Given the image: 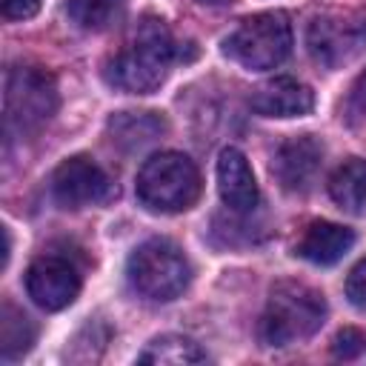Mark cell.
Instances as JSON below:
<instances>
[{
  "mask_svg": "<svg viewBox=\"0 0 366 366\" xmlns=\"http://www.w3.org/2000/svg\"><path fill=\"white\" fill-rule=\"evenodd\" d=\"M109 132L120 149L134 152L154 143L166 132V120L157 112H120L109 120Z\"/></svg>",
  "mask_w": 366,
  "mask_h": 366,
  "instance_id": "9a60e30c",
  "label": "cell"
},
{
  "mask_svg": "<svg viewBox=\"0 0 366 366\" xmlns=\"http://www.w3.org/2000/svg\"><path fill=\"white\" fill-rule=\"evenodd\" d=\"M306 46L320 66L337 69L366 46V20L352 14H320L309 23Z\"/></svg>",
  "mask_w": 366,
  "mask_h": 366,
  "instance_id": "ba28073f",
  "label": "cell"
},
{
  "mask_svg": "<svg viewBox=\"0 0 366 366\" xmlns=\"http://www.w3.org/2000/svg\"><path fill=\"white\" fill-rule=\"evenodd\" d=\"M346 297L357 312H366V257L355 263V269L346 277Z\"/></svg>",
  "mask_w": 366,
  "mask_h": 366,
  "instance_id": "ffe728a7",
  "label": "cell"
},
{
  "mask_svg": "<svg viewBox=\"0 0 366 366\" xmlns=\"http://www.w3.org/2000/svg\"><path fill=\"white\" fill-rule=\"evenodd\" d=\"M223 54L249 71L277 69L292 54V23L283 11H260L243 17L223 40Z\"/></svg>",
  "mask_w": 366,
  "mask_h": 366,
  "instance_id": "5b68a950",
  "label": "cell"
},
{
  "mask_svg": "<svg viewBox=\"0 0 366 366\" xmlns=\"http://www.w3.org/2000/svg\"><path fill=\"white\" fill-rule=\"evenodd\" d=\"M40 6H43V0H0L6 20H29L40 11Z\"/></svg>",
  "mask_w": 366,
  "mask_h": 366,
  "instance_id": "44dd1931",
  "label": "cell"
},
{
  "mask_svg": "<svg viewBox=\"0 0 366 366\" xmlns=\"http://www.w3.org/2000/svg\"><path fill=\"white\" fill-rule=\"evenodd\" d=\"M352 97H355V103L366 112V71H363V74H360V80L355 83V94H352Z\"/></svg>",
  "mask_w": 366,
  "mask_h": 366,
  "instance_id": "7402d4cb",
  "label": "cell"
},
{
  "mask_svg": "<svg viewBox=\"0 0 366 366\" xmlns=\"http://www.w3.org/2000/svg\"><path fill=\"white\" fill-rule=\"evenodd\" d=\"M140 363H157V366H189V363H203L206 352L183 335H160L154 337L140 355Z\"/></svg>",
  "mask_w": 366,
  "mask_h": 366,
  "instance_id": "2e32d148",
  "label": "cell"
},
{
  "mask_svg": "<svg viewBox=\"0 0 366 366\" xmlns=\"http://www.w3.org/2000/svg\"><path fill=\"white\" fill-rule=\"evenodd\" d=\"M134 192L149 212L177 214L197 203L200 172L180 152H157L149 160H143L134 180Z\"/></svg>",
  "mask_w": 366,
  "mask_h": 366,
  "instance_id": "3957f363",
  "label": "cell"
},
{
  "mask_svg": "<svg viewBox=\"0 0 366 366\" xmlns=\"http://www.w3.org/2000/svg\"><path fill=\"white\" fill-rule=\"evenodd\" d=\"M200 3H226V0H200Z\"/></svg>",
  "mask_w": 366,
  "mask_h": 366,
  "instance_id": "603a6c76",
  "label": "cell"
},
{
  "mask_svg": "<svg viewBox=\"0 0 366 366\" xmlns=\"http://www.w3.org/2000/svg\"><path fill=\"white\" fill-rule=\"evenodd\" d=\"M320 166H323V143L315 134H297L283 140L272 157L274 180L292 194L309 192Z\"/></svg>",
  "mask_w": 366,
  "mask_h": 366,
  "instance_id": "30bf717a",
  "label": "cell"
},
{
  "mask_svg": "<svg viewBox=\"0 0 366 366\" xmlns=\"http://www.w3.org/2000/svg\"><path fill=\"white\" fill-rule=\"evenodd\" d=\"M126 277L140 297L154 303H169L186 292L192 280V263L172 240L152 237L129 254Z\"/></svg>",
  "mask_w": 366,
  "mask_h": 366,
  "instance_id": "277c9868",
  "label": "cell"
},
{
  "mask_svg": "<svg viewBox=\"0 0 366 366\" xmlns=\"http://www.w3.org/2000/svg\"><path fill=\"white\" fill-rule=\"evenodd\" d=\"M217 192H220V200L237 214L254 212V206L260 200L254 172H252L246 154L234 146H226L217 157Z\"/></svg>",
  "mask_w": 366,
  "mask_h": 366,
  "instance_id": "7c38bea8",
  "label": "cell"
},
{
  "mask_svg": "<svg viewBox=\"0 0 366 366\" xmlns=\"http://www.w3.org/2000/svg\"><path fill=\"white\" fill-rule=\"evenodd\" d=\"M249 106L260 117H303L315 109V92L295 77H272L252 92Z\"/></svg>",
  "mask_w": 366,
  "mask_h": 366,
  "instance_id": "8fae6325",
  "label": "cell"
},
{
  "mask_svg": "<svg viewBox=\"0 0 366 366\" xmlns=\"http://www.w3.org/2000/svg\"><path fill=\"white\" fill-rule=\"evenodd\" d=\"M66 11L83 31H106L123 17L126 0H66Z\"/></svg>",
  "mask_w": 366,
  "mask_h": 366,
  "instance_id": "ac0fdd59",
  "label": "cell"
},
{
  "mask_svg": "<svg viewBox=\"0 0 366 366\" xmlns=\"http://www.w3.org/2000/svg\"><path fill=\"white\" fill-rule=\"evenodd\" d=\"M180 46L160 17H143L123 51L106 63V80L129 94H152L163 86Z\"/></svg>",
  "mask_w": 366,
  "mask_h": 366,
  "instance_id": "6da1fadb",
  "label": "cell"
},
{
  "mask_svg": "<svg viewBox=\"0 0 366 366\" xmlns=\"http://www.w3.org/2000/svg\"><path fill=\"white\" fill-rule=\"evenodd\" d=\"M363 349H366V335H363L360 329H355V326L340 329V332L335 335V340H332V352H335V357H343V360L357 357Z\"/></svg>",
  "mask_w": 366,
  "mask_h": 366,
  "instance_id": "d6986e66",
  "label": "cell"
},
{
  "mask_svg": "<svg viewBox=\"0 0 366 366\" xmlns=\"http://www.w3.org/2000/svg\"><path fill=\"white\" fill-rule=\"evenodd\" d=\"M352 246H355V232L349 226L332 220H312L303 237L297 240L295 252L315 266H335L352 252Z\"/></svg>",
  "mask_w": 366,
  "mask_h": 366,
  "instance_id": "4fadbf2b",
  "label": "cell"
},
{
  "mask_svg": "<svg viewBox=\"0 0 366 366\" xmlns=\"http://www.w3.org/2000/svg\"><path fill=\"white\" fill-rule=\"evenodd\" d=\"M26 292L40 309L60 312L77 300L80 274L66 257L43 254L26 269Z\"/></svg>",
  "mask_w": 366,
  "mask_h": 366,
  "instance_id": "9c48e42d",
  "label": "cell"
},
{
  "mask_svg": "<svg viewBox=\"0 0 366 366\" xmlns=\"http://www.w3.org/2000/svg\"><path fill=\"white\" fill-rule=\"evenodd\" d=\"M51 194L63 209H83L109 203L117 189L112 177L86 154H74L63 160L51 174Z\"/></svg>",
  "mask_w": 366,
  "mask_h": 366,
  "instance_id": "52a82bcc",
  "label": "cell"
},
{
  "mask_svg": "<svg viewBox=\"0 0 366 366\" xmlns=\"http://www.w3.org/2000/svg\"><path fill=\"white\" fill-rule=\"evenodd\" d=\"M57 109V83L40 66H14L6 71L3 114L6 129L29 134L43 129Z\"/></svg>",
  "mask_w": 366,
  "mask_h": 366,
  "instance_id": "8992f818",
  "label": "cell"
},
{
  "mask_svg": "<svg viewBox=\"0 0 366 366\" xmlns=\"http://www.w3.org/2000/svg\"><path fill=\"white\" fill-rule=\"evenodd\" d=\"M326 320V297L303 280H277L260 315L263 346H292L309 340Z\"/></svg>",
  "mask_w": 366,
  "mask_h": 366,
  "instance_id": "7a4b0ae2",
  "label": "cell"
},
{
  "mask_svg": "<svg viewBox=\"0 0 366 366\" xmlns=\"http://www.w3.org/2000/svg\"><path fill=\"white\" fill-rule=\"evenodd\" d=\"M329 197L346 214H366V160L346 157L329 177Z\"/></svg>",
  "mask_w": 366,
  "mask_h": 366,
  "instance_id": "5bb4252c",
  "label": "cell"
},
{
  "mask_svg": "<svg viewBox=\"0 0 366 366\" xmlns=\"http://www.w3.org/2000/svg\"><path fill=\"white\" fill-rule=\"evenodd\" d=\"M34 323L17 309L11 306L9 300L3 303V312H0V357L6 363L23 357L31 343H34Z\"/></svg>",
  "mask_w": 366,
  "mask_h": 366,
  "instance_id": "e0dca14e",
  "label": "cell"
}]
</instances>
